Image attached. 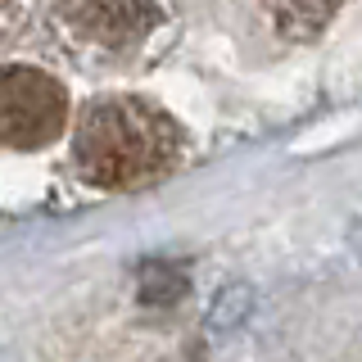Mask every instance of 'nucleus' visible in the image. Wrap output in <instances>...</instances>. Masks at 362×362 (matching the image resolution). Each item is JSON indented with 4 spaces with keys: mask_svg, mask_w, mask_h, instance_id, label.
Wrapping results in <instances>:
<instances>
[{
    "mask_svg": "<svg viewBox=\"0 0 362 362\" xmlns=\"http://www.w3.org/2000/svg\"><path fill=\"white\" fill-rule=\"evenodd\" d=\"M177 150H181L177 122L163 109L132 95L90 105L77 122V141H73L82 177L109 190L145 186V181L163 177L177 163Z\"/></svg>",
    "mask_w": 362,
    "mask_h": 362,
    "instance_id": "nucleus-1",
    "label": "nucleus"
},
{
    "mask_svg": "<svg viewBox=\"0 0 362 362\" xmlns=\"http://www.w3.org/2000/svg\"><path fill=\"white\" fill-rule=\"evenodd\" d=\"M68 122V95L41 68H0V145L41 150Z\"/></svg>",
    "mask_w": 362,
    "mask_h": 362,
    "instance_id": "nucleus-2",
    "label": "nucleus"
},
{
    "mask_svg": "<svg viewBox=\"0 0 362 362\" xmlns=\"http://www.w3.org/2000/svg\"><path fill=\"white\" fill-rule=\"evenodd\" d=\"M64 18L90 41L127 45L154 23V5L150 0H64Z\"/></svg>",
    "mask_w": 362,
    "mask_h": 362,
    "instance_id": "nucleus-3",
    "label": "nucleus"
},
{
    "mask_svg": "<svg viewBox=\"0 0 362 362\" xmlns=\"http://www.w3.org/2000/svg\"><path fill=\"white\" fill-rule=\"evenodd\" d=\"M267 5H272V14L286 23V28H294V32H317L339 9V0H267Z\"/></svg>",
    "mask_w": 362,
    "mask_h": 362,
    "instance_id": "nucleus-4",
    "label": "nucleus"
}]
</instances>
